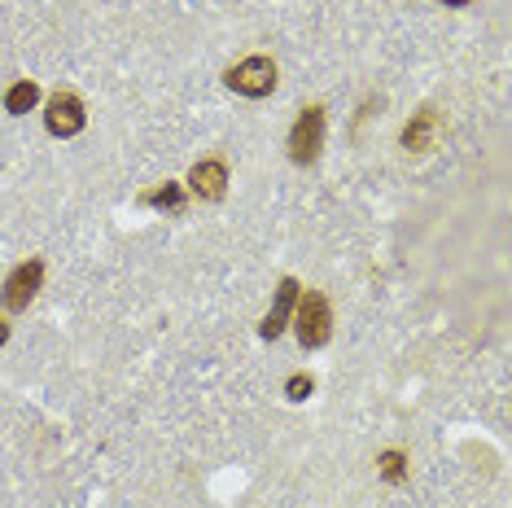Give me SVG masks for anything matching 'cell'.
Returning a JSON list of instances; mask_svg holds the SVG:
<instances>
[{"label": "cell", "mask_w": 512, "mask_h": 508, "mask_svg": "<svg viewBox=\"0 0 512 508\" xmlns=\"http://www.w3.org/2000/svg\"><path fill=\"white\" fill-rule=\"evenodd\" d=\"M294 333H298V342L307 346V351H316V346L329 342L333 338V307H329V298L316 294V290L298 294V303H294Z\"/></svg>", "instance_id": "6da1fadb"}, {"label": "cell", "mask_w": 512, "mask_h": 508, "mask_svg": "<svg viewBox=\"0 0 512 508\" xmlns=\"http://www.w3.org/2000/svg\"><path fill=\"white\" fill-rule=\"evenodd\" d=\"M276 62L267 53H254V57H246V62H237L232 71L224 75L228 79V88L232 92H241V97H250V101H259V97H272L276 92Z\"/></svg>", "instance_id": "7a4b0ae2"}, {"label": "cell", "mask_w": 512, "mask_h": 508, "mask_svg": "<svg viewBox=\"0 0 512 508\" xmlns=\"http://www.w3.org/2000/svg\"><path fill=\"white\" fill-rule=\"evenodd\" d=\"M324 149V110L320 106H307L289 127V158L298 167H311Z\"/></svg>", "instance_id": "3957f363"}, {"label": "cell", "mask_w": 512, "mask_h": 508, "mask_svg": "<svg viewBox=\"0 0 512 508\" xmlns=\"http://www.w3.org/2000/svg\"><path fill=\"white\" fill-rule=\"evenodd\" d=\"M40 281H44V263L40 259L18 263V268L5 276V290H0L5 311H27L31 303H36V294H40Z\"/></svg>", "instance_id": "277c9868"}, {"label": "cell", "mask_w": 512, "mask_h": 508, "mask_svg": "<svg viewBox=\"0 0 512 508\" xmlns=\"http://www.w3.org/2000/svg\"><path fill=\"white\" fill-rule=\"evenodd\" d=\"M88 114H84V101L75 97V92H53L49 106H44V127H49V136H62V141H71V136L84 132Z\"/></svg>", "instance_id": "5b68a950"}, {"label": "cell", "mask_w": 512, "mask_h": 508, "mask_svg": "<svg viewBox=\"0 0 512 508\" xmlns=\"http://www.w3.org/2000/svg\"><path fill=\"white\" fill-rule=\"evenodd\" d=\"M298 290L302 285L294 281V276H285L281 285H276V303H272V311L263 316V325H259V338H267V342H276L285 333V325H289V311H294V303H298Z\"/></svg>", "instance_id": "8992f818"}, {"label": "cell", "mask_w": 512, "mask_h": 508, "mask_svg": "<svg viewBox=\"0 0 512 508\" xmlns=\"http://www.w3.org/2000/svg\"><path fill=\"white\" fill-rule=\"evenodd\" d=\"M189 193L202 202H219L228 193V167L219 163V158H206V163H197L189 171Z\"/></svg>", "instance_id": "52a82bcc"}, {"label": "cell", "mask_w": 512, "mask_h": 508, "mask_svg": "<svg viewBox=\"0 0 512 508\" xmlns=\"http://www.w3.org/2000/svg\"><path fill=\"white\" fill-rule=\"evenodd\" d=\"M438 127H442V119H438L434 110H421V114H412V123L403 127V149H412V154H425V149L434 145Z\"/></svg>", "instance_id": "ba28073f"}, {"label": "cell", "mask_w": 512, "mask_h": 508, "mask_svg": "<svg viewBox=\"0 0 512 508\" xmlns=\"http://www.w3.org/2000/svg\"><path fill=\"white\" fill-rule=\"evenodd\" d=\"M36 101H40L36 79H18V84L5 92V114H27V110H36Z\"/></svg>", "instance_id": "9c48e42d"}, {"label": "cell", "mask_w": 512, "mask_h": 508, "mask_svg": "<svg viewBox=\"0 0 512 508\" xmlns=\"http://www.w3.org/2000/svg\"><path fill=\"white\" fill-rule=\"evenodd\" d=\"M145 206H154V211H180L184 206V189L180 184H162V189H154V193H145Z\"/></svg>", "instance_id": "30bf717a"}, {"label": "cell", "mask_w": 512, "mask_h": 508, "mask_svg": "<svg viewBox=\"0 0 512 508\" xmlns=\"http://www.w3.org/2000/svg\"><path fill=\"white\" fill-rule=\"evenodd\" d=\"M377 473H381L386 482H403V478H407V456H403V452H381V456H377Z\"/></svg>", "instance_id": "8fae6325"}, {"label": "cell", "mask_w": 512, "mask_h": 508, "mask_svg": "<svg viewBox=\"0 0 512 508\" xmlns=\"http://www.w3.org/2000/svg\"><path fill=\"white\" fill-rule=\"evenodd\" d=\"M311 390H316V381H311L307 373H294V377H289V381H285V395H289V399H294V403H302V399H307V395H311Z\"/></svg>", "instance_id": "7c38bea8"}, {"label": "cell", "mask_w": 512, "mask_h": 508, "mask_svg": "<svg viewBox=\"0 0 512 508\" xmlns=\"http://www.w3.org/2000/svg\"><path fill=\"white\" fill-rule=\"evenodd\" d=\"M9 342V325H5V316H0V346Z\"/></svg>", "instance_id": "4fadbf2b"}, {"label": "cell", "mask_w": 512, "mask_h": 508, "mask_svg": "<svg viewBox=\"0 0 512 508\" xmlns=\"http://www.w3.org/2000/svg\"><path fill=\"white\" fill-rule=\"evenodd\" d=\"M442 5H451V9H460V5H469V0H442Z\"/></svg>", "instance_id": "5bb4252c"}]
</instances>
